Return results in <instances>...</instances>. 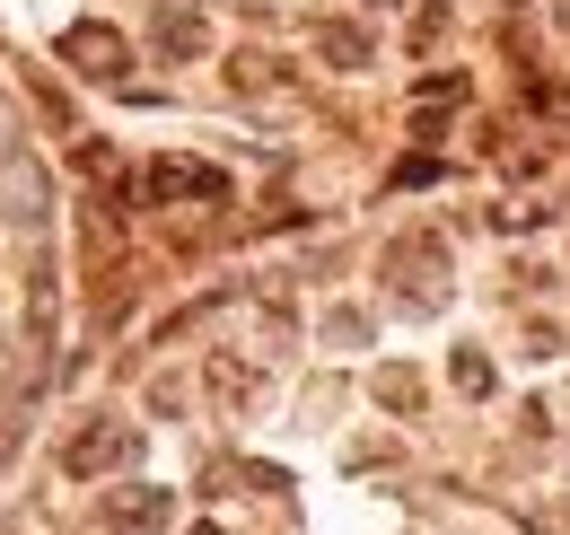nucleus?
I'll return each mask as SVG.
<instances>
[{
    "instance_id": "f257e3e1",
    "label": "nucleus",
    "mask_w": 570,
    "mask_h": 535,
    "mask_svg": "<svg viewBox=\"0 0 570 535\" xmlns=\"http://www.w3.org/2000/svg\"><path fill=\"white\" fill-rule=\"evenodd\" d=\"M149 185H158V194H219V176H212V167H158Z\"/></svg>"
},
{
    "instance_id": "f03ea898",
    "label": "nucleus",
    "mask_w": 570,
    "mask_h": 535,
    "mask_svg": "<svg viewBox=\"0 0 570 535\" xmlns=\"http://www.w3.org/2000/svg\"><path fill=\"white\" fill-rule=\"evenodd\" d=\"M325 54H334V62H368V45H360L352 27H325Z\"/></svg>"
}]
</instances>
